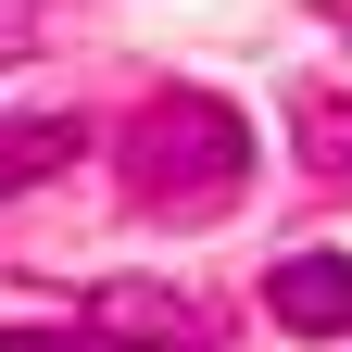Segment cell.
I'll use <instances>...</instances> for the list:
<instances>
[{"mask_svg":"<svg viewBox=\"0 0 352 352\" xmlns=\"http://www.w3.org/2000/svg\"><path fill=\"white\" fill-rule=\"evenodd\" d=\"M289 139H302V164H315L327 189H352V101H340L327 76H302V88H289Z\"/></svg>","mask_w":352,"mask_h":352,"instance_id":"cell-4","label":"cell"},{"mask_svg":"<svg viewBox=\"0 0 352 352\" xmlns=\"http://www.w3.org/2000/svg\"><path fill=\"white\" fill-rule=\"evenodd\" d=\"M76 151H88V126H76V113H25V126H0V201L38 189V176H63Z\"/></svg>","mask_w":352,"mask_h":352,"instance_id":"cell-5","label":"cell"},{"mask_svg":"<svg viewBox=\"0 0 352 352\" xmlns=\"http://www.w3.org/2000/svg\"><path fill=\"white\" fill-rule=\"evenodd\" d=\"M264 315L289 340H352V252H289L264 277Z\"/></svg>","mask_w":352,"mask_h":352,"instance_id":"cell-2","label":"cell"},{"mask_svg":"<svg viewBox=\"0 0 352 352\" xmlns=\"http://www.w3.org/2000/svg\"><path fill=\"white\" fill-rule=\"evenodd\" d=\"M0 352H126L113 327H0Z\"/></svg>","mask_w":352,"mask_h":352,"instance_id":"cell-6","label":"cell"},{"mask_svg":"<svg viewBox=\"0 0 352 352\" xmlns=\"http://www.w3.org/2000/svg\"><path fill=\"white\" fill-rule=\"evenodd\" d=\"M38 51V0H0V63H25Z\"/></svg>","mask_w":352,"mask_h":352,"instance_id":"cell-7","label":"cell"},{"mask_svg":"<svg viewBox=\"0 0 352 352\" xmlns=\"http://www.w3.org/2000/svg\"><path fill=\"white\" fill-rule=\"evenodd\" d=\"M113 176H126L139 214L214 227V214L252 189V126H239V101H214V88H151V101L126 113V139H113Z\"/></svg>","mask_w":352,"mask_h":352,"instance_id":"cell-1","label":"cell"},{"mask_svg":"<svg viewBox=\"0 0 352 352\" xmlns=\"http://www.w3.org/2000/svg\"><path fill=\"white\" fill-rule=\"evenodd\" d=\"M88 327H113L126 352H201V315H189L176 289H139V277L88 289Z\"/></svg>","mask_w":352,"mask_h":352,"instance_id":"cell-3","label":"cell"}]
</instances>
